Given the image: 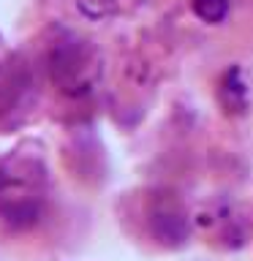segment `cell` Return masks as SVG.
<instances>
[{
	"label": "cell",
	"mask_w": 253,
	"mask_h": 261,
	"mask_svg": "<svg viewBox=\"0 0 253 261\" xmlns=\"http://www.w3.org/2000/svg\"><path fill=\"white\" fill-rule=\"evenodd\" d=\"M77 8L82 11V16L98 22V19H106L109 14H114L117 0H77Z\"/></svg>",
	"instance_id": "8992f818"
},
{
	"label": "cell",
	"mask_w": 253,
	"mask_h": 261,
	"mask_svg": "<svg viewBox=\"0 0 253 261\" xmlns=\"http://www.w3.org/2000/svg\"><path fill=\"white\" fill-rule=\"evenodd\" d=\"M220 98L232 112H237L240 106H245V87H242V73L232 68L223 79V87H220Z\"/></svg>",
	"instance_id": "277c9868"
},
{
	"label": "cell",
	"mask_w": 253,
	"mask_h": 261,
	"mask_svg": "<svg viewBox=\"0 0 253 261\" xmlns=\"http://www.w3.org/2000/svg\"><path fill=\"white\" fill-rule=\"evenodd\" d=\"M153 237L166 248H174V245H183L188 240V220L183 215H174V212H155L150 220Z\"/></svg>",
	"instance_id": "3957f363"
},
{
	"label": "cell",
	"mask_w": 253,
	"mask_h": 261,
	"mask_svg": "<svg viewBox=\"0 0 253 261\" xmlns=\"http://www.w3.org/2000/svg\"><path fill=\"white\" fill-rule=\"evenodd\" d=\"M193 11L201 22L218 24L226 19L229 14V0H193Z\"/></svg>",
	"instance_id": "5b68a950"
},
{
	"label": "cell",
	"mask_w": 253,
	"mask_h": 261,
	"mask_svg": "<svg viewBox=\"0 0 253 261\" xmlns=\"http://www.w3.org/2000/svg\"><path fill=\"white\" fill-rule=\"evenodd\" d=\"M52 76L60 85V90H68V93H85V90H90L85 52L68 44L60 46L52 57Z\"/></svg>",
	"instance_id": "6da1fadb"
},
{
	"label": "cell",
	"mask_w": 253,
	"mask_h": 261,
	"mask_svg": "<svg viewBox=\"0 0 253 261\" xmlns=\"http://www.w3.org/2000/svg\"><path fill=\"white\" fill-rule=\"evenodd\" d=\"M0 218L11 228H30L41 218V204L30 196H6L0 201Z\"/></svg>",
	"instance_id": "7a4b0ae2"
}]
</instances>
